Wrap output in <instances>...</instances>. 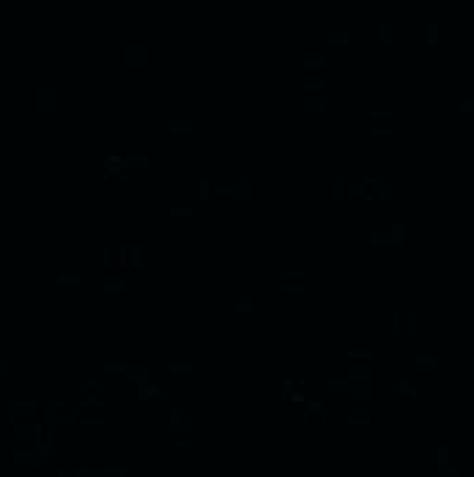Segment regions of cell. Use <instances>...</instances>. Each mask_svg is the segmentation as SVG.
Instances as JSON below:
<instances>
[{"instance_id":"31","label":"cell","mask_w":474,"mask_h":477,"mask_svg":"<svg viewBox=\"0 0 474 477\" xmlns=\"http://www.w3.org/2000/svg\"><path fill=\"white\" fill-rule=\"evenodd\" d=\"M326 388H346L349 385V377H326Z\"/></svg>"},{"instance_id":"21","label":"cell","mask_w":474,"mask_h":477,"mask_svg":"<svg viewBox=\"0 0 474 477\" xmlns=\"http://www.w3.org/2000/svg\"><path fill=\"white\" fill-rule=\"evenodd\" d=\"M73 477H106V474H103V466H81V469L73 471Z\"/></svg>"},{"instance_id":"1","label":"cell","mask_w":474,"mask_h":477,"mask_svg":"<svg viewBox=\"0 0 474 477\" xmlns=\"http://www.w3.org/2000/svg\"><path fill=\"white\" fill-rule=\"evenodd\" d=\"M416 34H419V39L438 42V39H444V36H446V25L441 23V20H424V23L416 25Z\"/></svg>"},{"instance_id":"22","label":"cell","mask_w":474,"mask_h":477,"mask_svg":"<svg viewBox=\"0 0 474 477\" xmlns=\"http://www.w3.org/2000/svg\"><path fill=\"white\" fill-rule=\"evenodd\" d=\"M168 128H170L173 134H179V131L190 134L192 128H195V123H192V120H170V123H168Z\"/></svg>"},{"instance_id":"3","label":"cell","mask_w":474,"mask_h":477,"mask_svg":"<svg viewBox=\"0 0 474 477\" xmlns=\"http://www.w3.org/2000/svg\"><path fill=\"white\" fill-rule=\"evenodd\" d=\"M31 98H34V103L39 109H53L61 103V90H56V87H36Z\"/></svg>"},{"instance_id":"28","label":"cell","mask_w":474,"mask_h":477,"mask_svg":"<svg viewBox=\"0 0 474 477\" xmlns=\"http://www.w3.org/2000/svg\"><path fill=\"white\" fill-rule=\"evenodd\" d=\"M326 84H329V81H326L324 76H307V79H304V87H307V90H312V87H318V90H324Z\"/></svg>"},{"instance_id":"5","label":"cell","mask_w":474,"mask_h":477,"mask_svg":"<svg viewBox=\"0 0 474 477\" xmlns=\"http://www.w3.org/2000/svg\"><path fill=\"white\" fill-rule=\"evenodd\" d=\"M53 441H56L53 430H48V433H45V438H42V441H36V447H34V449H28V460H31V463H39V460H42L45 455L50 452V447H53Z\"/></svg>"},{"instance_id":"13","label":"cell","mask_w":474,"mask_h":477,"mask_svg":"<svg viewBox=\"0 0 474 477\" xmlns=\"http://www.w3.org/2000/svg\"><path fill=\"white\" fill-rule=\"evenodd\" d=\"M408 232H410V224H408V221H393L388 235L393 237V243H396V246H404V237H408Z\"/></svg>"},{"instance_id":"11","label":"cell","mask_w":474,"mask_h":477,"mask_svg":"<svg viewBox=\"0 0 474 477\" xmlns=\"http://www.w3.org/2000/svg\"><path fill=\"white\" fill-rule=\"evenodd\" d=\"M14 430H20V433H34L36 441H42L45 438V430H42V422H34V419H25V422H12Z\"/></svg>"},{"instance_id":"42","label":"cell","mask_w":474,"mask_h":477,"mask_svg":"<svg viewBox=\"0 0 474 477\" xmlns=\"http://www.w3.org/2000/svg\"><path fill=\"white\" fill-rule=\"evenodd\" d=\"M173 371H192V363H170Z\"/></svg>"},{"instance_id":"19","label":"cell","mask_w":474,"mask_h":477,"mask_svg":"<svg viewBox=\"0 0 474 477\" xmlns=\"http://www.w3.org/2000/svg\"><path fill=\"white\" fill-rule=\"evenodd\" d=\"M128 262H131V268H143V246L140 243H128Z\"/></svg>"},{"instance_id":"39","label":"cell","mask_w":474,"mask_h":477,"mask_svg":"<svg viewBox=\"0 0 474 477\" xmlns=\"http://www.w3.org/2000/svg\"><path fill=\"white\" fill-rule=\"evenodd\" d=\"M103 474L112 477V474H126V469L123 466H103Z\"/></svg>"},{"instance_id":"27","label":"cell","mask_w":474,"mask_h":477,"mask_svg":"<svg viewBox=\"0 0 474 477\" xmlns=\"http://www.w3.org/2000/svg\"><path fill=\"white\" fill-rule=\"evenodd\" d=\"M301 61H304L307 67H312V64H318V67H324V64H326V61H329V59H326L324 53H307V56H304V59H301Z\"/></svg>"},{"instance_id":"48","label":"cell","mask_w":474,"mask_h":477,"mask_svg":"<svg viewBox=\"0 0 474 477\" xmlns=\"http://www.w3.org/2000/svg\"><path fill=\"white\" fill-rule=\"evenodd\" d=\"M98 402H101V399H98V393H90V396H87L81 405H98Z\"/></svg>"},{"instance_id":"2","label":"cell","mask_w":474,"mask_h":477,"mask_svg":"<svg viewBox=\"0 0 474 477\" xmlns=\"http://www.w3.org/2000/svg\"><path fill=\"white\" fill-rule=\"evenodd\" d=\"M123 59L128 61V64H145V61L151 59V48L145 42H137V39H131V42L123 45Z\"/></svg>"},{"instance_id":"50","label":"cell","mask_w":474,"mask_h":477,"mask_svg":"<svg viewBox=\"0 0 474 477\" xmlns=\"http://www.w3.org/2000/svg\"><path fill=\"white\" fill-rule=\"evenodd\" d=\"M290 402H307V399H304V393H301V391H293V396H290Z\"/></svg>"},{"instance_id":"34","label":"cell","mask_w":474,"mask_h":477,"mask_svg":"<svg viewBox=\"0 0 474 477\" xmlns=\"http://www.w3.org/2000/svg\"><path fill=\"white\" fill-rule=\"evenodd\" d=\"M435 477H463V469H460V466H449V469L435 471Z\"/></svg>"},{"instance_id":"24","label":"cell","mask_w":474,"mask_h":477,"mask_svg":"<svg viewBox=\"0 0 474 477\" xmlns=\"http://www.w3.org/2000/svg\"><path fill=\"white\" fill-rule=\"evenodd\" d=\"M368 240H371V246H396V243H393V237H390V235H382V232H371V235H368Z\"/></svg>"},{"instance_id":"47","label":"cell","mask_w":474,"mask_h":477,"mask_svg":"<svg viewBox=\"0 0 474 477\" xmlns=\"http://www.w3.org/2000/svg\"><path fill=\"white\" fill-rule=\"evenodd\" d=\"M126 262H128V246H120V265L126 268Z\"/></svg>"},{"instance_id":"17","label":"cell","mask_w":474,"mask_h":477,"mask_svg":"<svg viewBox=\"0 0 474 477\" xmlns=\"http://www.w3.org/2000/svg\"><path fill=\"white\" fill-rule=\"evenodd\" d=\"M34 407H36L34 399H12L9 402V419L14 416V411H34Z\"/></svg>"},{"instance_id":"32","label":"cell","mask_w":474,"mask_h":477,"mask_svg":"<svg viewBox=\"0 0 474 477\" xmlns=\"http://www.w3.org/2000/svg\"><path fill=\"white\" fill-rule=\"evenodd\" d=\"M390 329H393V332H402V310H393V313H390Z\"/></svg>"},{"instance_id":"44","label":"cell","mask_w":474,"mask_h":477,"mask_svg":"<svg viewBox=\"0 0 474 477\" xmlns=\"http://www.w3.org/2000/svg\"><path fill=\"white\" fill-rule=\"evenodd\" d=\"M78 274H59V282H78Z\"/></svg>"},{"instance_id":"37","label":"cell","mask_w":474,"mask_h":477,"mask_svg":"<svg viewBox=\"0 0 474 477\" xmlns=\"http://www.w3.org/2000/svg\"><path fill=\"white\" fill-rule=\"evenodd\" d=\"M416 329H419V313L410 310L408 313V332H416Z\"/></svg>"},{"instance_id":"18","label":"cell","mask_w":474,"mask_h":477,"mask_svg":"<svg viewBox=\"0 0 474 477\" xmlns=\"http://www.w3.org/2000/svg\"><path fill=\"white\" fill-rule=\"evenodd\" d=\"M346 195H368V190H366V181H357V179H346ZM371 198V195H368Z\"/></svg>"},{"instance_id":"14","label":"cell","mask_w":474,"mask_h":477,"mask_svg":"<svg viewBox=\"0 0 474 477\" xmlns=\"http://www.w3.org/2000/svg\"><path fill=\"white\" fill-rule=\"evenodd\" d=\"M210 193H212V179H210V176H198V179H195V198L207 201V198H210Z\"/></svg>"},{"instance_id":"45","label":"cell","mask_w":474,"mask_h":477,"mask_svg":"<svg viewBox=\"0 0 474 477\" xmlns=\"http://www.w3.org/2000/svg\"><path fill=\"white\" fill-rule=\"evenodd\" d=\"M187 444H190L187 435H176V438H173V447H187Z\"/></svg>"},{"instance_id":"15","label":"cell","mask_w":474,"mask_h":477,"mask_svg":"<svg viewBox=\"0 0 474 477\" xmlns=\"http://www.w3.org/2000/svg\"><path fill=\"white\" fill-rule=\"evenodd\" d=\"M329 195L335 201H341L343 195H346V179H343V176H332L329 179Z\"/></svg>"},{"instance_id":"30","label":"cell","mask_w":474,"mask_h":477,"mask_svg":"<svg viewBox=\"0 0 474 477\" xmlns=\"http://www.w3.org/2000/svg\"><path fill=\"white\" fill-rule=\"evenodd\" d=\"M413 360H416V366H438L441 357H435V355H419V357H413Z\"/></svg>"},{"instance_id":"10","label":"cell","mask_w":474,"mask_h":477,"mask_svg":"<svg viewBox=\"0 0 474 477\" xmlns=\"http://www.w3.org/2000/svg\"><path fill=\"white\" fill-rule=\"evenodd\" d=\"M61 407H64V402H59V399H45V402H42V419H45V424H56V422H59Z\"/></svg>"},{"instance_id":"4","label":"cell","mask_w":474,"mask_h":477,"mask_svg":"<svg viewBox=\"0 0 474 477\" xmlns=\"http://www.w3.org/2000/svg\"><path fill=\"white\" fill-rule=\"evenodd\" d=\"M343 391L349 393V399L352 402H368L371 399V380H349V385L343 388Z\"/></svg>"},{"instance_id":"38","label":"cell","mask_w":474,"mask_h":477,"mask_svg":"<svg viewBox=\"0 0 474 477\" xmlns=\"http://www.w3.org/2000/svg\"><path fill=\"white\" fill-rule=\"evenodd\" d=\"M103 369L106 371H128L126 363H103Z\"/></svg>"},{"instance_id":"23","label":"cell","mask_w":474,"mask_h":477,"mask_svg":"<svg viewBox=\"0 0 474 477\" xmlns=\"http://www.w3.org/2000/svg\"><path fill=\"white\" fill-rule=\"evenodd\" d=\"M324 36H326V42H349V39H352L349 31H337V28H329Z\"/></svg>"},{"instance_id":"43","label":"cell","mask_w":474,"mask_h":477,"mask_svg":"<svg viewBox=\"0 0 474 477\" xmlns=\"http://www.w3.org/2000/svg\"><path fill=\"white\" fill-rule=\"evenodd\" d=\"M173 215H192V207H170Z\"/></svg>"},{"instance_id":"25","label":"cell","mask_w":474,"mask_h":477,"mask_svg":"<svg viewBox=\"0 0 474 477\" xmlns=\"http://www.w3.org/2000/svg\"><path fill=\"white\" fill-rule=\"evenodd\" d=\"M346 419H349V422H363V424H371L374 422V416L368 411H349Z\"/></svg>"},{"instance_id":"6","label":"cell","mask_w":474,"mask_h":477,"mask_svg":"<svg viewBox=\"0 0 474 477\" xmlns=\"http://www.w3.org/2000/svg\"><path fill=\"white\" fill-rule=\"evenodd\" d=\"M168 419H170V424H173L179 433H184V430H190L192 427V416L187 411H179V407L170 402V411H168Z\"/></svg>"},{"instance_id":"20","label":"cell","mask_w":474,"mask_h":477,"mask_svg":"<svg viewBox=\"0 0 474 477\" xmlns=\"http://www.w3.org/2000/svg\"><path fill=\"white\" fill-rule=\"evenodd\" d=\"M393 393H408V396H419V388L413 385V382H408V380H399V382H393Z\"/></svg>"},{"instance_id":"29","label":"cell","mask_w":474,"mask_h":477,"mask_svg":"<svg viewBox=\"0 0 474 477\" xmlns=\"http://www.w3.org/2000/svg\"><path fill=\"white\" fill-rule=\"evenodd\" d=\"M324 411V402L321 399H307L304 402V416H310V413H321Z\"/></svg>"},{"instance_id":"49","label":"cell","mask_w":474,"mask_h":477,"mask_svg":"<svg viewBox=\"0 0 474 477\" xmlns=\"http://www.w3.org/2000/svg\"><path fill=\"white\" fill-rule=\"evenodd\" d=\"M3 374H6V355L0 352V380H3Z\"/></svg>"},{"instance_id":"7","label":"cell","mask_w":474,"mask_h":477,"mask_svg":"<svg viewBox=\"0 0 474 477\" xmlns=\"http://www.w3.org/2000/svg\"><path fill=\"white\" fill-rule=\"evenodd\" d=\"M452 455H455V449H452L449 444H438V447H435V455H432V463H435V471L455 466V463H452Z\"/></svg>"},{"instance_id":"16","label":"cell","mask_w":474,"mask_h":477,"mask_svg":"<svg viewBox=\"0 0 474 477\" xmlns=\"http://www.w3.org/2000/svg\"><path fill=\"white\" fill-rule=\"evenodd\" d=\"M346 377H349V380H371L374 371L368 369V366H349Z\"/></svg>"},{"instance_id":"9","label":"cell","mask_w":474,"mask_h":477,"mask_svg":"<svg viewBox=\"0 0 474 477\" xmlns=\"http://www.w3.org/2000/svg\"><path fill=\"white\" fill-rule=\"evenodd\" d=\"M257 299H259V290L257 288H246V290H240V296H237L234 307L240 310V313H251L254 304H257Z\"/></svg>"},{"instance_id":"46","label":"cell","mask_w":474,"mask_h":477,"mask_svg":"<svg viewBox=\"0 0 474 477\" xmlns=\"http://www.w3.org/2000/svg\"><path fill=\"white\" fill-rule=\"evenodd\" d=\"M285 279H304V271H285Z\"/></svg>"},{"instance_id":"40","label":"cell","mask_w":474,"mask_h":477,"mask_svg":"<svg viewBox=\"0 0 474 477\" xmlns=\"http://www.w3.org/2000/svg\"><path fill=\"white\" fill-rule=\"evenodd\" d=\"M349 357H371V349H349Z\"/></svg>"},{"instance_id":"12","label":"cell","mask_w":474,"mask_h":477,"mask_svg":"<svg viewBox=\"0 0 474 477\" xmlns=\"http://www.w3.org/2000/svg\"><path fill=\"white\" fill-rule=\"evenodd\" d=\"M234 184H237V195H240L243 201H251L254 198V179H251V176H237Z\"/></svg>"},{"instance_id":"33","label":"cell","mask_w":474,"mask_h":477,"mask_svg":"<svg viewBox=\"0 0 474 477\" xmlns=\"http://www.w3.org/2000/svg\"><path fill=\"white\" fill-rule=\"evenodd\" d=\"M457 106H460L463 112H468V109H474V90H468L466 95L460 98V103H457Z\"/></svg>"},{"instance_id":"8","label":"cell","mask_w":474,"mask_h":477,"mask_svg":"<svg viewBox=\"0 0 474 477\" xmlns=\"http://www.w3.org/2000/svg\"><path fill=\"white\" fill-rule=\"evenodd\" d=\"M396 28H399V25H396V20H393V17H382V20H379V23H377V36H379V42H393V39H396Z\"/></svg>"},{"instance_id":"26","label":"cell","mask_w":474,"mask_h":477,"mask_svg":"<svg viewBox=\"0 0 474 477\" xmlns=\"http://www.w3.org/2000/svg\"><path fill=\"white\" fill-rule=\"evenodd\" d=\"M126 288V279L123 277H109V279H103V290H123Z\"/></svg>"},{"instance_id":"51","label":"cell","mask_w":474,"mask_h":477,"mask_svg":"<svg viewBox=\"0 0 474 477\" xmlns=\"http://www.w3.org/2000/svg\"><path fill=\"white\" fill-rule=\"evenodd\" d=\"M468 374H471V380H474V357H468Z\"/></svg>"},{"instance_id":"35","label":"cell","mask_w":474,"mask_h":477,"mask_svg":"<svg viewBox=\"0 0 474 477\" xmlns=\"http://www.w3.org/2000/svg\"><path fill=\"white\" fill-rule=\"evenodd\" d=\"M329 103L324 101V98H307L304 101V109H326Z\"/></svg>"},{"instance_id":"41","label":"cell","mask_w":474,"mask_h":477,"mask_svg":"<svg viewBox=\"0 0 474 477\" xmlns=\"http://www.w3.org/2000/svg\"><path fill=\"white\" fill-rule=\"evenodd\" d=\"M112 265V246H103V268Z\"/></svg>"},{"instance_id":"36","label":"cell","mask_w":474,"mask_h":477,"mask_svg":"<svg viewBox=\"0 0 474 477\" xmlns=\"http://www.w3.org/2000/svg\"><path fill=\"white\" fill-rule=\"evenodd\" d=\"M215 193H237V184L234 181H221V184H215Z\"/></svg>"}]
</instances>
